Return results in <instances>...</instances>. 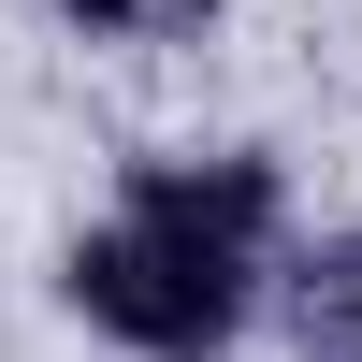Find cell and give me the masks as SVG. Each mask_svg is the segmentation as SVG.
I'll use <instances>...</instances> for the list:
<instances>
[{
	"mask_svg": "<svg viewBox=\"0 0 362 362\" xmlns=\"http://www.w3.org/2000/svg\"><path fill=\"white\" fill-rule=\"evenodd\" d=\"M261 232H276V174L261 160H160L73 247V305L145 362H218L232 319H247Z\"/></svg>",
	"mask_w": 362,
	"mask_h": 362,
	"instance_id": "obj_1",
	"label": "cell"
},
{
	"mask_svg": "<svg viewBox=\"0 0 362 362\" xmlns=\"http://www.w3.org/2000/svg\"><path fill=\"white\" fill-rule=\"evenodd\" d=\"M305 362H362V247H334L305 276Z\"/></svg>",
	"mask_w": 362,
	"mask_h": 362,
	"instance_id": "obj_2",
	"label": "cell"
},
{
	"mask_svg": "<svg viewBox=\"0 0 362 362\" xmlns=\"http://www.w3.org/2000/svg\"><path fill=\"white\" fill-rule=\"evenodd\" d=\"M58 15H87V29H131V15H145V0H58Z\"/></svg>",
	"mask_w": 362,
	"mask_h": 362,
	"instance_id": "obj_3",
	"label": "cell"
}]
</instances>
